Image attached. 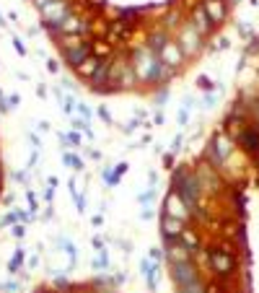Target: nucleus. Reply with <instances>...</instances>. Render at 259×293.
I'll return each mask as SVG.
<instances>
[{
	"instance_id": "nucleus-14",
	"label": "nucleus",
	"mask_w": 259,
	"mask_h": 293,
	"mask_svg": "<svg viewBox=\"0 0 259 293\" xmlns=\"http://www.w3.org/2000/svg\"><path fill=\"white\" fill-rule=\"evenodd\" d=\"M189 24H192V26L202 34V37H205V34H210V29L215 26V24L210 21V16L205 13V8H202V5L195 8V13H192V18H189Z\"/></svg>"
},
{
	"instance_id": "nucleus-10",
	"label": "nucleus",
	"mask_w": 259,
	"mask_h": 293,
	"mask_svg": "<svg viewBox=\"0 0 259 293\" xmlns=\"http://www.w3.org/2000/svg\"><path fill=\"white\" fill-rule=\"evenodd\" d=\"M163 216H171V218H179V221H184L187 216H189V210H187V205L182 202V197H179L174 189L166 195V200H163Z\"/></svg>"
},
{
	"instance_id": "nucleus-13",
	"label": "nucleus",
	"mask_w": 259,
	"mask_h": 293,
	"mask_svg": "<svg viewBox=\"0 0 259 293\" xmlns=\"http://www.w3.org/2000/svg\"><path fill=\"white\" fill-rule=\"evenodd\" d=\"M241 145L246 151H252L254 156H259V125H244Z\"/></svg>"
},
{
	"instance_id": "nucleus-8",
	"label": "nucleus",
	"mask_w": 259,
	"mask_h": 293,
	"mask_svg": "<svg viewBox=\"0 0 259 293\" xmlns=\"http://www.w3.org/2000/svg\"><path fill=\"white\" fill-rule=\"evenodd\" d=\"M86 29H88L86 21L78 18L75 13H70V16L62 21V26L57 29V34H60V37H65V39H81L83 34H86Z\"/></svg>"
},
{
	"instance_id": "nucleus-19",
	"label": "nucleus",
	"mask_w": 259,
	"mask_h": 293,
	"mask_svg": "<svg viewBox=\"0 0 259 293\" xmlns=\"http://www.w3.org/2000/svg\"><path fill=\"white\" fill-rule=\"evenodd\" d=\"M109 267V254H106V249L104 252H99L96 254V260H94V270H106Z\"/></svg>"
},
{
	"instance_id": "nucleus-1",
	"label": "nucleus",
	"mask_w": 259,
	"mask_h": 293,
	"mask_svg": "<svg viewBox=\"0 0 259 293\" xmlns=\"http://www.w3.org/2000/svg\"><path fill=\"white\" fill-rule=\"evenodd\" d=\"M132 67H135L138 81H145V83H163L166 78L171 75V70H168V67L155 58L148 47H138V50H135Z\"/></svg>"
},
{
	"instance_id": "nucleus-11",
	"label": "nucleus",
	"mask_w": 259,
	"mask_h": 293,
	"mask_svg": "<svg viewBox=\"0 0 259 293\" xmlns=\"http://www.w3.org/2000/svg\"><path fill=\"white\" fill-rule=\"evenodd\" d=\"M158 60H161V62H163V65L168 67V70H176V67L184 62V52L179 50V44H176V42H168L166 47L161 50Z\"/></svg>"
},
{
	"instance_id": "nucleus-29",
	"label": "nucleus",
	"mask_w": 259,
	"mask_h": 293,
	"mask_svg": "<svg viewBox=\"0 0 259 293\" xmlns=\"http://www.w3.org/2000/svg\"><path fill=\"white\" fill-rule=\"evenodd\" d=\"M13 44H16V52L18 55H26V47H24V42H21V39H16Z\"/></svg>"
},
{
	"instance_id": "nucleus-3",
	"label": "nucleus",
	"mask_w": 259,
	"mask_h": 293,
	"mask_svg": "<svg viewBox=\"0 0 259 293\" xmlns=\"http://www.w3.org/2000/svg\"><path fill=\"white\" fill-rule=\"evenodd\" d=\"M70 13H73V10H70V5H67L65 0H57V3H52L50 8L39 10L42 24H44V29H50V31H57L62 26V21L70 16Z\"/></svg>"
},
{
	"instance_id": "nucleus-12",
	"label": "nucleus",
	"mask_w": 259,
	"mask_h": 293,
	"mask_svg": "<svg viewBox=\"0 0 259 293\" xmlns=\"http://www.w3.org/2000/svg\"><path fill=\"white\" fill-rule=\"evenodd\" d=\"M202 8H205V13L210 16L212 24H223L226 16H228V3L226 0H205Z\"/></svg>"
},
{
	"instance_id": "nucleus-21",
	"label": "nucleus",
	"mask_w": 259,
	"mask_h": 293,
	"mask_svg": "<svg viewBox=\"0 0 259 293\" xmlns=\"http://www.w3.org/2000/svg\"><path fill=\"white\" fill-rule=\"evenodd\" d=\"M60 104H62V112H65V115H70L73 107H75V101H73L70 94H60Z\"/></svg>"
},
{
	"instance_id": "nucleus-30",
	"label": "nucleus",
	"mask_w": 259,
	"mask_h": 293,
	"mask_svg": "<svg viewBox=\"0 0 259 293\" xmlns=\"http://www.w3.org/2000/svg\"><path fill=\"white\" fill-rule=\"evenodd\" d=\"M24 234H26L24 226H16V229H13V236H16V239H24Z\"/></svg>"
},
{
	"instance_id": "nucleus-2",
	"label": "nucleus",
	"mask_w": 259,
	"mask_h": 293,
	"mask_svg": "<svg viewBox=\"0 0 259 293\" xmlns=\"http://www.w3.org/2000/svg\"><path fill=\"white\" fill-rule=\"evenodd\" d=\"M202 42H205V37H202L189 21L179 29V42L176 44H179V50L184 52V58H195L197 52H202Z\"/></svg>"
},
{
	"instance_id": "nucleus-20",
	"label": "nucleus",
	"mask_w": 259,
	"mask_h": 293,
	"mask_svg": "<svg viewBox=\"0 0 259 293\" xmlns=\"http://www.w3.org/2000/svg\"><path fill=\"white\" fill-rule=\"evenodd\" d=\"M21 265H24V249H18V252L13 254V260L8 262V270H10V273H16Z\"/></svg>"
},
{
	"instance_id": "nucleus-7",
	"label": "nucleus",
	"mask_w": 259,
	"mask_h": 293,
	"mask_svg": "<svg viewBox=\"0 0 259 293\" xmlns=\"http://www.w3.org/2000/svg\"><path fill=\"white\" fill-rule=\"evenodd\" d=\"M207 260H210L212 273L220 275V278L231 275L233 270H236V260H233V254H231V252H226V249H212Z\"/></svg>"
},
{
	"instance_id": "nucleus-16",
	"label": "nucleus",
	"mask_w": 259,
	"mask_h": 293,
	"mask_svg": "<svg viewBox=\"0 0 259 293\" xmlns=\"http://www.w3.org/2000/svg\"><path fill=\"white\" fill-rule=\"evenodd\" d=\"M109 67H111V65H109V62H104V60L99 62V67L94 70V75L88 78L94 88H106V86H109Z\"/></svg>"
},
{
	"instance_id": "nucleus-4",
	"label": "nucleus",
	"mask_w": 259,
	"mask_h": 293,
	"mask_svg": "<svg viewBox=\"0 0 259 293\" xmlns=\"http://www.w3.org/2000/svg\"><path fill=\"white\" fill-rule=\"evenodd\" d=\"M171 275H174L176 288H187V286H192V283H197V280H200L195 265L189 262V260H174L171 262Z\"/></svg>"
},
{
	"instance_id": "nucleus-5",
	"label": "nucleus",
	"mask_w": 259,
	"mask_h": 293,
	"mask_svg": "<svg viewBox=\"0 0 259 293\" xmlns=\"http://www.w3.org/2000/svg\"><path fill=\"white\" fill-rule=\"evenodd\" d=\"M132 83H138V75H135V67L132 65L114 62V65L109 67V86L111 88H130Z\"/></svg>"
},
{
	"instance_id": "nucleus-22",
	"label": "nucleus",
	"mask_w": 259,
	"mask_h": 293,
	"mask_svg": "<svg viewBox=\"0 0 259 293\" xmlns=\"http://www.w3.org/2000/svg\"><path fill=\"white\" fill-rule=\"evenodd\" d=\"M60 246L67 252V257H70V262H75V246H73V241L70 239H60Z\"/></svg>"
},
{
	"instance_id": "nucleus-9",
	"label": "nucleus",
	"mask_w": 259,
	"mask_h": 293,
	"mask_svg": "<svg viewBox=\"0 0 259 293\" xmlns=\"http://www.w3.org/2000/svg\"><path fill=\"white\" fill-rule=\"evenodd\" d=\"M184 231V221L171 218V216H161V236H163V244H174Z\"/></svg>"
},
{
	"instance_id": "nucleus-28",
	"label": "nucleus",
	"mask_w": 259,
	"mask_h": 293,
	"mask_svg": "<svg viewBox=\"0 0 259 293\" xmlns=\"http://www.w3.org/2000/svg\"><path fill=\"white\" fill-rule=\"evenodd\" d=\"M99 117H101V119H104V122H111V115H109V112H106L104 107H101V109H99Z\"/></svg>"
},
{
	"instance_id": "nucleus-32",
	"label": "nucleus",
	"mask_w": 259,
	"mask_h": 293,
	"mask_svg": "<svg viewBox=\"0 0 259 293\" xmlns=\"http://www.w3.org/2000/svg\"><path fill=\"white\" fill-rule=\"evenodd\" d=\"M78 109H81V115H83V119H88V117H91V112H88V107H83V104H81V107H78Z\"/></svg>"
},
{
	"instance_id": "nucleus-27",
	"label": "nucleus",
	"mask_w": 259,
	"mask_h": 293,
	"mask_svg": "<svg viewBox=\"0 0 259 293\" xmlns=\"http://www.w3.org/2000/svg\"><path fill=\"white\" fill-rule=\"evenodd\" d=\"M215 101H218V96H215V94H207L205 99H202V104H205V107H212Z\"/></svg>"
},
{
	"instance_id": "nucleus-26",
	"label": "nucleus",
	"mask_w": 259,
	"mask_h": 293,
	"mask_svg": "<svg viewBox=\"0 0 259 293\" xmlns=\"http://www.w3.org/2000/svg\"><path fill=\"white\" fill-rule=\"evenodd\" d=\"M52 3H57V0H34V5H37L39 10H44V8H50Z\"/></svg>"
},
{
	"instance_id": "nucleus-25",
	"label": "nucleus",
	"mask_w": 259,
	"mask_h": 293,
	"mask_svg": "<svg viewBox=\"0 0 259 293\" xmlns=\"http://www.w3.org/2000/svg\"><path fill=\"white\" fill-rule=\"evenodd\" d=\"M176 119H179V125L184 127L187 122H189V109H184V107H182V109H179V117H176Z\"/></svg>"
},
{
	"instance_id": "nucleus-23",
	"label": "nucleus",
	"mask_w": 259,
	"mask_h": 293,
	"mask_svg": "<svg viewBox=\"0 0 259 293\" xmlns=\"http://www.w3.org/2000/svg\"><path fill=\"white\" fill-rule=\"evenodd\" d=\"M197 86L202 88V91H207V94H212V88H215V83H212V81H210L207 75H202L200 81H197Z\"/></svg>"
},
{
	"instance_id": "nucleus-18",
	"label": "nucleus",
	"mask_w": 259,
	"mask_h": 293,
	"mask_svg": "<svg viewBox=\"0 0 259 293\" xmlns=\"http://www.w3.org/2000/svg\"><path fill=\"white\" fill-rule=\"evenodd\" d=\"M99 62H101L99 58H88V60L81 65V67H78V73H81L83 78H91V75H94V70L99 67Z\"/></svg>"
},
{
	"instance_id": "nucleus-6",
	"label": "nucleus",
	"mask_w": 259,
	"mask_h": 293,
	"mask_svg": "<svg viewBox=\"0 0 259 293\" xmlns=\"http://www.w3.org/2000/svg\"><path fill=\"white\" fill-rule=\"evenodd\" d=\"M62 42H65V47H62V55H65V60H67V65H73V67H81L91 55H88V44H83V42H78V39H65L62 37Z\"/></svg>"
},
{
	"instance_id": "nucleus-15",
	"label": "nucleus",
	"mask_w": 259,
	"mask_h": 293,
	"mask_svg": "<svg viewBox=\"0 0 259 293\" xmlns=\"http://www.w3.org/2000/svg\"><path fill=\"white\" fill-rule=\"evenodd\" d=\"M140 270H143V278L148 280V288H151V291L158 288V262L148 257V260L140 262Z\"/></svg>"
},
{
	"instance_id": "nucleus-31",
	"label": "nucleus",
	"mask_w": 259,
	"mask_h": 293,
	"mask_svg": "<svg viewBox=\"0 0 259 293\" xmlns=\"http://www.w3.org/2000/svg\"><path fill=\"white\" fill-rule=\"evenodd\" d=\"M155 101H158V104H161V101H168V91H158V96H155Z\"/></svg>"
},
{
	"instance_id": "nucleus-17",
	"label": "nucleus",
	"mask_w": 259,
	"mask_h": 293,
	"mask_svg": "<svg viewBox=\"0 0 259 293\" xmlns=\"http://www.w3.org/2000/svg\"><path fill=\"white\" fill-rule=\"evenodd\" d=\"M168 42H171V39H168V34H166L163 29H158V31H153L151 37H148V50L155 55V58H158V55H161V50L166 47Z\"/></svg>"
},
{
	"instance_id": "nucleus-33",
	"label": "nucleus",
	"mask_w": 259,
	"mask_h": 293,
	"mask_svg": "<svg viewBox=\"0 0 259 293\" xmlns=\"http://www.w3.org/2000/svg\"><path fill=\"white\" fill-rule=\"evenodd\" d=\"M228 3H241V0H228Z\"/></svg>"
},
{
	"instance_id": "nucleus-24",
	"label": "nucleus",
	"mask_w": 259,
	"mask_h": 293,
	"mask_svg": "<svg viewBox=\"0 0 259 293\" xmlns=\"http://www.w3.org/2000/svg\"><path fill=\"white\" fill-rule=\"evenodd\" d=\"M62 161H65L67 166H73V169H83L81 159H75V156H73V153H65V156H62Z\"/></svg>"
}]
</instances>
